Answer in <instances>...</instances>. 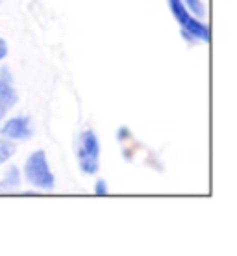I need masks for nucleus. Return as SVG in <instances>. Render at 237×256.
<instances>
[{
  "instance_id": "nucleus-1",
  "label": "nucleus",
  "mask_w": 237,
  "mask_h": 256,
  "mask_svg": "<svg viewBox=\"0 0 237 256\" xmlns=\"http://www.w3.org/2000/svg\"><path fill=\"white\" fill-rule=\"evenodd\" d=\"M78 166L83 174H95L100 167V143L93 130H85L76 141Z\"/></svg>"
},
{
  "instance_id": "nucleus-2",
  "label": "nucleus",
  "mask_w": 237,
  "mask_h": 256,
  "mask_svg": "<svg viewBox=\"0 0 237 256\" xmlns=\"http://www.w3.org/2000/svg\"><path fill=\"white\" fill-rule=\"evenodd\" d=\"M24 176L37 190H54L56 178H54L50 167H48L45 150H35V152L30 154V158L26 160L24 166Z\"/></svg>"
},
{
  "instance_id": "nucleus-3",
  "label": "nucleus",
  "mask_w": 237,
  "mask_h": 256,
  "mask_svg": "<svg viewBox=\"0 0 237 256\" xmlns=\"http://www.w3.org/2000/svg\"><path fill=\"white\" fill-rule=\"evenodd\" d=\"M169 8L173 12L174 19L182 24L186 36L200 39V41H210V28L202 20L195 19V15H191V13L187 12L182 0H169Z\"/></svg>"
},
{
  "instance_id": "nucleus-4",
  "label": "nucleus",
  "mask_w": 237,
  "mask_h": 256,
  "mask_svg": "<svg viewBox=\"0 0 237 256\" xmlns=\"http://www.w3.org/2000/svg\"><path fill=\"white\" fill-rule=\"evenodd\" d=\"M32 136V124L28 117H13L0 128V138L9 141H22Z\"/></svg>"
},
{
  "instance_id": "nucleus-5",
  "label": "nucleus",
  "mask_w": 237,
  "mask_h": 256,
  "mask_svg": "<svg viewBox=\"0 0 237 256\" xmlns=\"http://www.w3.org/2000/svg\"><path fill=\"white\" fill-rule=\"evenodd\" d=\"M19 100V96H17V91L13 88L11 84L4 82L2 78H0V121H2V117L6 116L7 112L17 104Z\"/></svg>"
},
{
  "instance_id": "nucleus-6",
  "label": "nucleus",
  "mask_w": 237,
  "mask_h": 256,
  "mask_svg": "<svg viewBox=\"0 0 237 256\" xmlns=\"http://www.w3.org/2000/svg\"><path fill=\"white\" fill-rule=\"evenodd\" d=\"M20 186V171L17 167H9L0 180V193H13Z\"/></svg>"
},
{
  "instance_id": "nucleus-7",
  "label": "nucleus",
  "mask_w": 237,
  "mask_h": 256,
  "mask_svg": "<svg viewBox=\"0 0 237 256\" xmlns=\"http://www.w3.org/2000/svg\"><path fill=\"white\" fill-rule=\"evenodd\" d=\"M17 152V147H15V143L6 138H0V166L2 164H6L9 158H11L13 154Z\"/></svg>"
},
{
  "instance_id": "nucleus-8",
  "label": "nucleus",
  "mask_w": 237,
  "mask_h": 256,
  "mask_svg": "<svg viewBox=\"0 0 237 256\" xmlns=\"http://www.w3.org/2000/svg\"><path fill=\"white\" fill-rule=\"evenodd\" d=\"M182 2H184L187 12L191 13V15H195L197 19H204L206 17V8L202 4V0H182Z\"/></svg>"
},
{
  "instance_id": "nucleus-9",
  "label": "nucleus",
  "mask_w": 237,
  "mask_h": 256,
  "mask_svg": "<svg viewBox=\"0 0 237 256\" xmlns=\"http://www.w3.org/2000/svg\"><path fill=\"white\" fill-rule=\"evenodd\" d=\"M95 193L96 195H106V193H108V184H106V180H98V182H96Z\"/></svg>"
},
{
  "instance_id": "nucleus-10",
  "label": "nucleus",
  "mask_w": 237,
  "mask_h": 256,
  "mask_svg": "<svg viewBox=\"0 0 237 256\" xmlns=\"http://www.w3.org/2000/svg\"><path fill=\"white\" fill-rule=\"evenodd\" d=\"M6 56H7V43H6V39L0 38V62L6 58Z\"/></svg>"
},
{
  "instance_id": "nucleus-11",
  "label": "nucleus",
  "mask_w": 237,
  "mask_h": 256,
  "mask_svg": "<svg viewBox=\"0 0 237 256\" xmlns=\"http://www.w3.org/2000/svg\"><path fill=\"white\" fill-rule=\"evenodd\" d=\"M117 136H119V140H128V138H130V130H128V128H119Z\"/></svg>"
},
{
  "instance_id": "nucleus-12",
  "label": "nucleus",
  "mask_w": 237,
  "mask_h": 256,
  "mask_svg": "<svg viewBox=\"0 0 237 256\" xmlns=\"http://www.w3.org/2000/svg\"><path fill=\"white\" fill-rule=\"evenodd\" d=\"M0 78H2V80H4V82L11 84V76H9V70H7L6 67H4V69H2V74H0Z\"/></svg>"
}]
</instances>
